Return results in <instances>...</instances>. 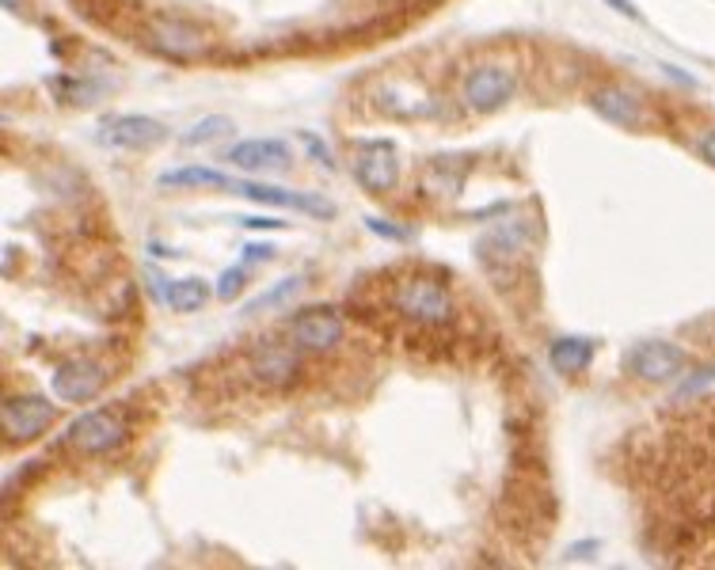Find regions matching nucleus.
Wrapping results in <instances>:
<instances>
[{"label": "nucleus", "mask_w": 715, "mask_h": 570, "mask_svg": "<svg viewBox=\"0 0 715 570\" xmlns=\"http://www.w3.org/2000/svg\"><path fill=\"white\" fill-rule=\"evenodd\" d=\"M232 194L240 198H252L259 206H282V209H301L316 221H328L335 217V206L320 194H301V190H286V187H267V183H248V179H236L232 183Z\"/></svg>", "instance_id": "nucleus-12"}, {"label": "nucleus", "mask_w": 715, "mask_h": 570, "mask_svg": "<svg viewBox=\"0 0 715 570\" xmlns=\"http://www.w3.org/2000/svg\"><path fill=\"white\" fill-rule=\"evenodd\" d=\"M232 130H236V122H232L229 114H210V118L194 122L191 130L179 137V145H187V149H198V145H210V141H221V137H229Z\"/></svg>", "instance_id": "nucleus-19"}, {"label": "nucleus", "mask_w": 715, "mask_h": 570, "mask_svg": "<svg viewBox=\"0 0 715 570\" xmlns=\"http://www.w3.org/2000/svg\"><path fill=\"white\" fill-rule=\"evenodd\" d=\"M244 285H248V263H244V266H229V270L217 278V301H236Z\"/></svg>", "instance_id": "nucleus-20"}, {"label": "nucleus", "mask_w": 715, "mask_h": 570, "mask_svg": "<svg viewBox=\"0 0 715 570\" xmlns=\"http://www.w3.org/2000/svg\"><path fill=\"white\" fill-rule=\"evenodd\" d=\"M4 8H8V12H16V16H20L23 8H27V0H4Z\"/></svg>", "instance_id": "nucleus-28"}, {"label": "nucleus", "mask_w": 715, "mask_h": 570, "mask_svg": "<svg viewBox=\"0 0 715 570\" xmlns=\"http://www.w3.org/2000/svg\"><path fill=\"white\" fill-rule=\"evenodd\" d=\"M514 92H518V73H514L510 65H495V61L476 65L472 73L464 76V84H461L464 103H468L472 111H480V114L503 111L506 103L514 99Z\"/></svg>", "instance_id": "nucleus-5"}, {"label": "nucleus", "mask_w": 715, "mask_h": 570, "mask_svg": "<svg viewBox=\"0 0 715 570\" xmlns=\"http://www.w3.org/2000/svg\"><path fill=\"white\" fill-rule=\"evenodd\" d=\"M164 297H168L175 312L191 316V312H202L210 304V297H217V289H210V282H202V278H179V282H168Z\"/></svg>", "instance_id": "nucleus-17"}, {"label": "nucleus", "mask_w": 715, "mask_h": 570, "mask_svg": "<svg viewBox=\"0 0 715 570\" xmlns=\"http://www.w3.org/2000/svg\"><path fill=\"white\" fill-rule=\"evenodd\" d=\"M236 179H229L225 171L217 168H198V164H187V168H175V171H164L160 179H156V187L164 190H232Z\"/></svg>", "instance_id": "nucleus-16"}, {"label": "nucleus", "mask_w": 715, "mask_h": 570, "mask_svg": "<svg viewBox=\"0 0 715 570\" xmlns=\"http://www.w3.org/2000/svg\"><path fill=\"white\" fill-rule=\"evenodd\" d=\"M126 434H130V426H126V415H122V411H115V407H96V411H84V415L65 430V441H69L80 456H107L126 441Z\"/></svg>", "instance_id": "nucleus-3"}, {"label": "nucleus", "mask_w": 715, "mask_h": 570, "mask_svg": "<svg viewBox=\"0 0 715 570\" xmlns=\"http://www.w3.org/2000/svg\"><path fill=\"white\" fill-rule=\"evenodd\" d=\"M96 137L107 149L149 152L168 141V126L160 118H149V114H111V118L99 122Z\"/></svg>", "instance_id": "nucleus-6"}, {"label": "nucleus", "mask_w": 715, "mask_h": 570, "mask_svg": "<svg viewBox=\"0 0 715 570\" xmlns=\"http://www.w3.org/2000/svg\"><path fill=\"white\" fill-rule=\"evenodd\" d=\"M267 259H274V247L252 244V247H248V259H244V263H267Z\"/></svg>", "instance_id": "nucleus-24"}, {"label": "nucleus", "mask_w": 715, "mask_h": 570, "mask_svg": "<svg viewBox=\"0 0 715 570\" xmlns=\"http://www.w3.org/2000/svg\"><path fill=\"white\" fill-rule=\"evenodd\" d=\"M548 365H552L560 377L586 373V369L594 365V339H582V335L556 339L552 346H548Z\"/></svg>", "instance_id": "nucleus-15"}, {"label": "nucleus", "mask_w": 715, "mask_h": 570, "mask_svg": "<svg viewBox=\"0 0 715 570\" xmlns=\"http://www.w3.org/2000/svg\"><path fill=\"white\" fill-rule=\"evenodd\" d=\"M366 228L369 232H377V236H385V240H396V244H407V240H411V228L388 225V221H381V217H366Z\"/></svg>", "instance_id": "nucleus-21"}, {"label": "nucleus", "mask_w": 715, "mask_h": 570, "mask_svg": "<svg viewBox=\"0 0 715 570\" xmlns=\"http://www.w3.org/2000/svg\"><path fill=\"white\" fill-rule=\"evenodd\" d=\"M598 548H601L598 540H582V544H571L567 559H594V551H598Z\"/></svg>", "instance_id": "nucleus-23"}, {"label": "nucleus", "mask_w": 715, "mask_h": 570, "mask_svg": "<svg viewBox=\"0 0 715 570\" xmlns=\"http://www.w3.org/2000/svg\"><path fill=\"white\" fill-rule=\"evenodd\" d=\"M50 388L61 403H88L107 388V369L96 358H65L50 373Z\"/></svg>", "instance_id": "nucleus-9"}, {"label": "nucleus", "mask_w": 715, "mask_h": 570, "mask_svg": "<svg viewBox=\"0 0 715 570\" xmlns=\"http://www.w3.org/2000/svg\"><path fill=\"white\" fill-rule=\"evenodd\" d=\"M590 107L605 118V122H613L620 130H639L643 122H647V111H643V99L636 92H628V88H620V84H605L598 92L590 95Z\"/></svg>", "instance_id": "nucleus-14"}, {"label": "nucleus", "mask_w": 715, "mask_h": 570, "mask_svg": "<svg viewBox=\"0 0 715 570\" xmlns=\"http://www.w3.org/2000/svg\"><path fill=\"white\" fill-rule=\"evenodd\" d=\"M145 42H149L160 57L179 61V65H191V61H198V57H206L213 46V38L206 27H198V23H191V19H175V16L149 19Z\"/></svg>", "instance_id": "nucleus-2"}, {"label": "nucleus", "mask_w": 715, "mask_h": 570, "mask_svg": "<svg viewBox=\"0 0 715 570\" xmlns=\"http://www.w3.org/2000/svg\"><path fill=\"white\" fill-rule=\"evenodd\" d=\"M685 361H689V354H685L677 342L647 339L628 350L624 369H628L632 377L647 380V384H666V380H677L685 373Z\"/></svg>", "instance_id": "nucleus-7"}, {"label": "nucleus", "mask_w": 715, "mask_h": 570, "mask_svg": "<svg viewBox=\"0 0 715 570\" xmlns=\"http://www.w3.org/2000/svg\"><path fill=\"white\" fill-rule=\"evenodd\" d=\"M301 289H305V278H297V274H293V278H282L274 289H263L259 297H252L240 312H244V316H259V312H267V308H282V304L290 301V297H297Z\"/></svg>", "instance_id": "nucleus-18"}, {"label": "nucleus", "mask_w": 715, "mask_h": 570, "mask_svg": "<svg viewBox=\"0 0 715 570\" xmlns=\"http://www.w3.org/2000/svg\"><path fill=\"white\" fill-rule=\"evenodd\" d=\"M347 335V323L335 308H305L290 320V339L305 354H328Z\"/></svg>", "instance_id": "nucleus-8"}, {"label": "nucleus", "mask_w": 715, "mask_h": 570, "mask_svg": "<svg viewBox=\"0 0 715 570\" xmlns=\"http://www.w3.org/2000/svg\"><path fill=\"white\" fill-rule=\"evenodd\" d=\"M58 418V403L46 396H8L0 403V430L8 445H23L42 437Z\"/></svg>", "instance_id": "nucleus-4"}, {"label": "nucleus", "mask_w": 715, "mask_h": 570, "mask_svg": "<svg viewBox=\"0 0 715 570\" xmlns=\"http://www.w3.org/2000/svg\"><path fill=\"white\" fill-rule=\"evenodd\" d=\"M613 12H620L624 19H643V12L636 8V0H605Z\"/></svg>", "instance_id": "nucleus-22"}, {"label": "nucleus", "mask_w": 715, "mask_h": 570, "mask_svg": "<svg viewBox=\"0 0 715 570\" xmlns=\"http://www.w3.org/2000/svg\"><path fill=\"white\" fill-rule=\"evenodd\" d=\"M244 228H286V221H274V217H240Z\"/></svg>", "instance_id": "nucleus-25"}, {"label": "nucleus", "mask_w": 715, "mask_h": 570, "mask_svg": "<svg viewBox=\"0 0 715 570\" xmlns=\"http://www.w3.org/2000/svg\"><path fill=\"white\" fill-rule=\"evenodd\" d=\"M354 175L369 194H392L396 179H400V156L396 145L385 137H373L358 145V160H354Z\"/></svg>", "instance_id": "nucleus-10"}, {"label": "nucleus", "mask_w": 715, "mask_h": 570, "mask_svg": "<svg viewBox=\"0 0 715 570\" xmlns=\"http://www.w3.org/2000/svg\"><path fill=\"white\" fill-rule=\"evenodd\" d=\"M232 168L252 171V175H263V171H286L293 164V152L286 141L278 137H252V141H236L229 152H225Z\"/></svg>", "instance_id": "nucleus-13"}, {"label": "nucleus", "mask_w": 715, "mask_h": 570, "mask_svg": "<svg viewBox=\"0 0 715 570\" xmlns=\"http://www.w3.org/2000/svg\"><path fill=\"white\" fill-rule=\"evenodd\" d=\"M301 141H305V145H309V149L316 152V160H320V164H324V168H335V160H331L328 152H324V145H320V141H316V137H301Z\"/></svg>", "instance_id": "nucleus-27"}, {"label": "nucleus", "mask_w": 715, "mask_h": 570, "mask_svg": "<svg viewBox=\"0 0 715 570\" xmlns=\"http://www.w3.org/2000/svg\"><path fill=\"white\" fill-rule=\"evenodd\" d=\"M388 304L396 308V316L419 323V327H445L457 316V301L438 278L430 274H404L388 289Z\"/></svg>", "instance_id": "nucleus-1"}, {"label": "nucleus", "mask_w": 715, "mask_h": 570, "mask_svg": "<svg viewBox=\"0 0 715 570\" xmlns=\"http://www.w3.org/2000/svg\"><path fill=\"white\" fill-rule=\"evenodd\" d=\"M700 156L715 168V130H708L704 137H700Z\"/></svg>", "instance_id": "nucleus-26"}, {"label": "nucleus", "mask_w": 715, "mask_h": 570, "mask_svg": "<svg viewBox=\"0 0 715 570\" xmlns=\"http://www.w3.org/2000/svg\"><path fill=\"white\" fill-rule=\"evenodd\" d=\"M301 354H305V350H297V342L263 339L252 354H248V373H252L259 384H267V388H286V384L301 373Z\"/></svg>", "instance_id": "nucleus-11"}]
</instances>
